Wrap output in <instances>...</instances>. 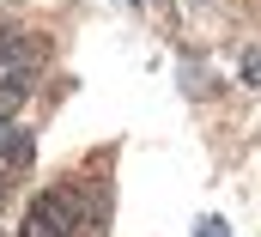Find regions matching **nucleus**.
I'll return each instance as SVG.
<instances>
[{"label":"nucleus","mask_w":261,"mask_h":237,"mask_svg":"<svg viewBox=\"0 0 261 237\" xmlns=\"http://www.w3.org/2000/svg\"><path fill=\"white\" fill-rule=\"evenodd\" d=\"M243 85H261V49L243 55Z\"/></svg>","instance_id":"nucleus-4"},{"label":"nucleus","mask_w":261,"mask_h":237,"mask_svg":"<svg viewBox=\"0 0 261 237\" xmlns=\"http://www.w3.org/2000/svg\"><path fill=\"white\" fill-rule=\"evenodd\" d=\"M18 171H31V134H6V146H0V188Z\"/></svg>","instance_id":"nucleus-3"},{"label":"nucleus","mask_w":261,"mask_h":237,"mask_svg":"<svg viewBox=\"0 0 261 237\" xmlns=\"http://www.w3.org/2000/svg\"><path fill=\"white\" fill-rule=\"evenodd\" d=\"M18 237H79V231H73V188L37 195L31 213H24V225H18Z\"/></svg>","instance_id":"nucleus-1"},{"label":"nucleus","mask_w":261,"mask_h":237,"mask_svg":"<svg viewBox=\"0 0 261 237\" xmlns=\"http://www.w3.org/2000/svg\"><path fill=\"white\" fill-rule=\"evenodd\" d=\"M6 55H12V37H6V25H0V67H6Z\"/></svg>","instance_id":"nucleus-5"},{"label":"nucleus","mask_w":261,"mask_h":237,"mask_svg":"<svg viewBox=\"0 0 261 237\" xmlns=\"http://www.w3.org/2000/svg\"><path fill=\"white\" fill-rule=\"evenodd\" d=\"M37 43H43V37H24V49L6 55L12 67H6V79H0V128L18 116V104H24V91H31V73H37V55H43Z\"/></svg>","instance_id":"nucleus-2"},{"label":"nucleus","mask_w":261,"mask_h":237,"mask_svg":"<svg viewBox=\"0 0 261 237\" xmlns=\"http://www.w3.org/2000/svg\"><path fill=\"white\" fill-rule=\"evenodd\" d=\"M0 213H6V188H0Z\"/></svg>","instance_id":"nucleus-6"}]
</instances>
